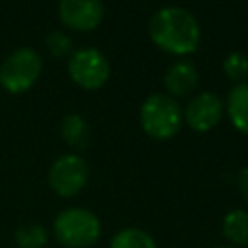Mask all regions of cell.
Instances as JSON below:
<instances>
[{"mask_svg":"<svg viewBox=\"0 0 248 248\" xmlns=\"http://www.w3.org/2000/svg\"><path fill=\"white\" fill-rule=\"evenodd\" d=\"M151 41L170 54H190L200 45L198 19L184 8L167 6L153 14L149 19Z\"/></svg>","mask_w":248,"mask_h":248,"instance_id":"cell-1","label":"cell"},{"mask_svg":"<svg viewBox=\"0 0 248 248\" xmlns=\"http://www.w3.org/2000/svg\"><path fill=\"white\" fill-rule=\"evenodd\" d=\"M52 231L66 248H89L101 236V221L85 207H68L54 217Z\"/></svg>","mask_w":248,"mask_h":248,"instance_id":"cell-2","label":"cell"},{"mask_svg":"<svg viewBox=\"0 0 248 248\" xmlns=\"http://www.w3.org/2000/svg\"><path fill=\"white\" fill-rule=\"evenodd\" d=\"M182 112L178 103L165 93L149 95L140 110V122L147 136L155 140H170L180 130Z\"/></svg>","mask_w":248,"mask_h":248,"instance_id":"cell-3","label":"cell"},{"mask_svg":"<svg viewBox=\"0 0 248 248\" xmlns=\"http://www.w3.org/2000/svg\"><path fill=\"white\" fill-rule=\"evenodd\" d=\"M43 70L41 56L29 46L16 48L0 66V85L10 93H23L39 79Z\"/></svg>","mask_w":248,"mask_h":248,"instance_id":"cell-4","label":"cell"},{"mask_svg":"<svg viewBox=\"0 0 248 248\" xmlns=\"http://www.w3.org/2000/svg\"><path fill=\"white\" fill-rule=\"evenodd\" d=\"M68 74L72 81L83 89H99L107 83L110 66L107 56L97 48H79L70 54Z\"/></svg>","mask_w":248,"mask_h":248,"instance_id":"cell-5","label":"cell"},{"mask_svg":"<svg viewBox=\"0 0 248 248\" xmlns=\"http://www.w3.org/2000/svg\"><path fill=\"white\" fill-rule=\"evenodd\" d=\"M89 178V167L79 155H60L48 169V186L60 198H74L83 190Z\"/></svg>","mask_w":248,"mask_h":248,"instance_id":"cell-6","label":"cell"},{"mask_svg":"<svg viewBox=\"0 0 248 248\" xmlns=\"http://www.w3.org/2000/svg\"><path fill=\"white\" fill-rule=\"evenodd\" d=\"M101 0H60V21L72 31H93L103 21Z\"/></svg>","mask_w":248,"mask_h":248,"instance_id":"cell-7","label":"cell"},{"mask_svg":"<svg viewBox=\"0 0 248 248\" xmlns=\"http://www.w3.org/2000/svg\"><path fill=\"white\" fill-rule=\"evenodd\" d=\"M225 112V105L221 101L219 95L215 93H200L196 95L184 108V118L186 124L196 130V132H207L213 126L219 124V120L223 118Z\"/></svg>","mask_w":248,"mask_h":248,"instance_id":"cell-8","label":"cell"},{"mask_svg":"<svg viewBox=\"0 0 248 248\" xmlns=\"http://www.w3.org/2000/svg\"><path fill=\"white\" fill-rule=\"evenodd\" d=\"M163 81L172 97H186L198 85V70L190 60H178L167 70Z\"/></svg>","mask_w":248,"mask_h":248,"instance_id":"cell-9","label":"cell"},{"mask_svg":"<svg viewBox=\"0 0 248 248\" xmlns=\"http://www.w3.org/2000/svg\"><path fill=\"white\" fill-rule=\"evenodd\" d=\"M227 112L232 126L248 136V81L236 83L227 97Z\"/></svg>","mask_w":248,"mask_h":248,"instance_id":"cell-10","label":"cell"},{"mask_svg":"<svg viewBox=\"0 0 248 248\" xmlns=\"http://www.w3.org/2000/svg\"><path fill=\"white\" fill-rule=\"evenodd\" d=\"M221 232L231 242V246H236V248L248 246V211L246 209H231L223 217Z\"/></svg>","mask_w":248,"mask_h":248,"instance_id":"cell-11","label":"cell"},{"mask_svg":"<svg viewBox=\"0 0 248 248\" xmlns=\"http://www.w3.org/2000/svg\"><path fill=\"white\" fill-rule=\"evenodd\" d=\"M60 134L64 138V141L76 149H81L87 145V138H89V126L85 122V118H81L79 114H66L60 122Z\"/></svg>","mask_w":248,"mask_h":248,"instance_id":"cell-12","label":"cell"},{"mask_svg":"<svg viewBox=\"0 0 248 248\" xmlns=\"http://www.w3.org/2000/svg\"><path fill=\"white\" fill-rule=\"evenodd\" d=\"M108 248H157V244L149 232L136 227H126L110 238Z\"/></svg>","mask_w":248,"mask_h":248,"instance_id":"cell-13","label":"cell"},{"mask_svg":"<svg viewBox=\"0 0 248 248\" xmlns=\"http://www.w3.org/2000/svg\"><path fill=\"white\" fill-rule=\"evenodd\" d=\"M14 242L17 248H45L48 242V234L45 227L37 223H27L16 229L14 232Z\"/></svg>","mask_w":248,"mask_h":248,"instance_id":"cell-14","label":"cell"},{"mask_svg":"<svg viewBox=\"0 0 248 248\" xmlns=\"http://www.w3.org/2000/svg\"><path fill=\"white\" fill-rule=\"evenodd\" d=\"M223 70L225 74L232 79V81H238L242 83L246 78H248V56L242 54V52H232L225 58L223 62Z\"/></svg>","mask_w":248,"mask_h":248,"instance_id":"cell-15","label":"cell"},{"mask_svg":"<svg viewBox=\"0 0 248 248\" xmlns=\"http://www.w3.org/2000/svg\"><path fill=\"white\" fill-rule=\"evenodd\" d=\"M45 46L56 58H64L72 54V39L62 31H50L45 39Z\"/></svg>","mask_w":248,"mask_h":248,"instance_id":"cell-16","label":"cell"},{"mask_svg":"<svg viewBox=\"0 0 248 248\" xmlns=\"http://www.w3.org/2000/svg\"><path fill=\"white\" fill-rule=\"evenodd\" d=\"M236 188H238L240 198H242L244 203L248 205V167L240 169V172H238V176H236Z\"/></svg>","mask_w":248,"mask_h":248,"instance_id":"cell-17","label":"cell"},{"mask_svg":"<svg viewBox=\"0 0 248 248\" xmlns=\"http://www.w3.org/2000/svg\"><path fill=\"white\" fill-rule=\"evenodd\" d=\"M213 248H236V246H231L229 244V246H213Z\"/></svg>","mask_w":248,"mask_h":248,"instance_id":"cell-18","label":"cell"}]
</instances>
